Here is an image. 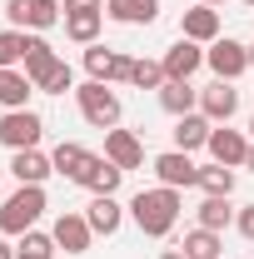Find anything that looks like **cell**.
<instances>
[{"mask_svg":"<svg viewBox=\"0 0 254 259\" xmlns=\"http://www.w3.org/2000/svg\"><path fill=\"white\" fill-rule=\"evenodd\" d=\"M130 220L140 225V234L164 239L170 229L180 225V190H170V185H159V190H140L135 199H130Z\"/></svg>","mask_w":254,"mask_h":259,"instance_id":"6da1fadb","label":"cell"},{"mask_svg":"<svg viewBox=\"0 0 254 259\" xmlns=\"http://www.w3.org/2000/svg\"><path fill=\"white\" fill-rule=\"evenodd\" d=\"M40 214H45V185H20L0 204V234H25V229H35Z\"/></svg>","mask_w":254,"mask_h":259,"instance_id":"7a4b0ae2","label":"cell"},{"mask_svg":"<svg viewBox=\"0 0 254 259\" xmlns=\"http://www.w3.org/2000/svg\"><path fill=\"white\" fill-rule=\"evenodd\" d=\"M75 100H80V115L95 130H115L120 125V95H115L105 80H85V85L75 90Z\"/></svg>","mask_w":254,"mask_h":259,"instance_id":"3957f363","label":"cell"},{"mask_svg":"<svg viewBox=\"0 0 254 259\" xmlns=\"http://www.w3.org/2000/svg\"><path fill=\"white\" fill-rule=\"evenodd\" d=\"M40 135H45V120H40L35 110H5V115H0V145H5L10 155H15V150H35Z\"/></svg>","mask_w":254,"mask_h":259,"instance_id":"277c9868","label":"cell"},{"mask_svg":"<svg viewBox=\"0 0 254 259\" xmlns=\"http://www.w3.org/2000/svg\"><path fill=\"white\" fill-rule=\"evenodd\" d=\"M10 30H50L60 25V5L55 0H5Z\"/></svg>","mask_w":254,"mask_h":259,"instance_id":"5b68a950","label":"cell"},{"mask_svg":"<svg viewBox=\"0 0 254 259\" xmlns=\"http://www.w3.org/2000/svg\"><path fill=\"white\" fill-rule=\"evenodd\" d=\"M204 65L215 70V80H239V75L249 70V45H239V40L220 35V40L204 50Z\"/></svg>","mask_w":254,"mask_h":259,"instance_id":"8992f818","label":"cell"},{"mask_svg":"<svg viewBox=\"0 0 254 259\" xmlns=\"http://www.w3.org/2000/svg\"><path fill=\"white\" fill-rule=\"evenodd\" d=\"M234 110H239V90H234V80H215V85L199 90V115H204L209 125H229Z\"/></svg>","mask_w":254,"mask_h":259,"instance_id":"52a82bcc","label":"cell"},{"mask_svg":"<svg viewBox=\"0 0 254 259\" xmlns=\"http://www.w3.org/2000/svg\"><path fill=\"white\" fill-rule=\"evenodd\" d=\"M155 175H159V185H170V190H194V185H199V164H194L185 150L155 155Z\"/></svg>","mask_w":254,"mask_h":259,"instance_id":"ba28073f","label":"cell"},{"mask_svg":"<svg viewBox=\"0 0 254 259\" xmlns=\"http://www.w3.org/2000/svg\"><path fill=\"white\" fill-rule=\"evenodd\" d=\"M130 55H120V50H110V45H85V70H90V80H105V85H110V80H130Z\"/></svg>","mask_w":254,"mask_h":259,"instance_id":"9c48e42d","label":"cell"},{"mask_svg":"<svg viewBox=\"0 0 254 259\" xmlns=\"http://www.w3.org/2000/svg\"><path fill=\"white\" fill-rule=\"evenodd\" d=\"M50 234H55V244H60L65 254H85V249H90V239H95L90 220H85V214H75V209H65Z\"/></svg>","mask_w":254,"mask_h":259,"instance_id":"30bf717a","label":"cell"},{"mask_svg":"<svg viewBox=\"0 0 254 259\" xmlns=\"http://www.w3.org/2000/svg\"><path fill=\"white\" fill-rule=\"evenodd\" d=\"M60 65H65V60L55 55V45H50V40H40V35H30V45H25V65H20V70L30 75L35 90H40V85H45V80H50Z\"/></svg>","mask_w":254,"mask_h":259,"instance_id":"8fae6325","label":"cell"},{"mask_svg":"<svg viewBox=\"0 0 254 259\" xmlns=\"http://www.w3.org/2000/svg\"><path fill=\"white\" fill-rule=\"evenodd\" d=\"M159 65H164V80H190L194 70L204 65V50H199L194 40H185V35H180V40L164 50V60H159Z\"/></svg>","mask_w":254,"mask_h":259,"instance_id":"7c38bea8","label":"cell"},{"mask_svg":"<svg viewBox=\"0 0 254 259\" xmlns=\"http://www.w3.org/2000/svg\"><path fill=\"white\" fill-rule=\"evenodd\" d=\"M120 180H125V169H120L115 160H105V155H90V164L80 169V180H75V185H85L90 194H115V190H120Z\"/></svg>","mask_w":254,"mask_h":259,"instance_id":"4fadbf2b","label":"cell"},{"mask_svg":"<svg viewBox=\"0 0 254 259\" xmlns=\"http://www.w3.org/2000/svg\"><path fill=\"white\" fill-rule=\"evenodd\" d=\"M105 160H115L120 169H140L145 164V145L130 130H105Z\"/></svg>","mask_w":254,"mask_h":259,"instance_id":"5bb4252c","label":"cell"},{"mask_svg":"<svg viewBox=\"0 0 254 259\" xmlns=\"http://www.w3.org/2000/svg\"><path fill=\"white\" fill-rule=\"evenodd\" d=\"M204 150H209V155H215V164H229V169H234V164H244V155H249V140H244V135H239V130H209V145H204Z\"/></svg>","mask_w":254,"mask_h":259,"instance_id":"9a60e30c","label":"cell"},{"mask_svg":"<svg viewBox=\"0 0 254 259\" xmlns=\"http://www.w3.org/2000/svg\"><path fill=\"white\" fill-rule=\"evenodd\" d=\"M185 40H194V45H215V40H220V10H215V5H194V10H185Z\"/></svg>","mask_w":254,"mask_h":259,"instance_id":"2e32d148","label":"cell"},{"mask_svg":"<svg viewBox=\"0 0 254 259\" xmlns=\"http://www.w3.org/2000/svg\"><path fill=\"white\" fill-rule=\"evenodd\" d=\"M85 220L95 234H115V229L125 225V209H120V199L115 194H95L90 204H85Z\"/></svg>","mask_w":254,"mask_h":259,"instance_id":"e0dca14e","label":"cell"},{"mask_svg":"<svg viewBox=\"0 0 254 259\" xmlns=\"http://www.w3.org/2000/svg\"><path fill=\"white\" fill-rule=\"evenodd\" d=\"M10 175H15L20 185H45V180L55 175V164H50V155H40V150H15Z\"/></svg>","mask_w":254,"mask_h":259,"instance_id":"ac0fdd59","label":"cell"},{"mask_svg":"<svg viewBox=\"0 0 254 259\" xmlns=\"http://www.w3.org/2000/svg\"><path fill=\"white\" fill-rule=\"evenodd\" d=\"M30 95H35V85H30V75L15 65V70H0V105L5 110H30Z\"/></svg>","mask_w":254,"mask_h":259,"instance_id":"d6986e66","label":"cell"},{"mask_svg":"<svg viewBox=\"0 0 254 259\" xmlns=\"http://www.w3.org/2000/svg\"><path fill=\"white\" fill-rule=\"evenodd\" d=\"M105 15L120 25H150L159 15V0H105Z\"/></svg>","mask_w":254,"mask_h":259,"instance_id":"ffe728a7","label":"cell"},{"mask_svg":"<svg viewBox=\"0 0 254 259\" xmlns=\"http://www.w3.org/2000/svg\"><path fill=\"white\" fill-rule=\"evenodd\" d=\"M159 105L180 120V115H194V105H199V90H194L190 80H164L159 85Z\"/></svg>","mask_w":254,"mask_h":259,"instance_id":"44dd1931","label":"cell"},{"mask_svg":"<svg viewBox=\"0 0 254 259\" xmlns=\"http://www.w3.org/2000/svg\"><path fill=\"white\" fill-rule=\"evenodd\" d=\"M209 120H204V115H180V120H175V150H185V155H190V150H199V145H209Z\"/></svg>","mask_w":254,"mask_h":259,"instance_id":"7402d4cb","label":"cell"},{"mask_svg":"<svg viewBox=\"0 0 254 259\" xmlns=\"http://www.w3.org/2000/svg\"><path fill=\"white\" fill-rule=\"evenodd\" d=\"M50 164H55V175H65V180H80V169L90 164V150L75 145V140H60V145L50 150Z\"/></svg>","mask_w":254,"mask_h":259,"instance_id":"603a6c76","label":"cell"},{"mask_svg":"<svg viewBox=\"0 0 254 259\" xmlns=\"http://www.w3.org/2000/svg\"><path fill=\"white\" fill-rule=\"evenodd\" d=\"M100 25H105V10H75V15H65V35L75 45H95Z\"/></svg>","mask_w":254,"mask_h":259,"instance_id":"cb8c5ba5","label":"cell"},{"mask_svg":"<svg viewBox=\"0 0 254 259\" xmlns=\"http://www.w3.org/2000/svg\"><path fill=\"white\" fill-rule=\"evenodd\" d=\"M229 220H234L229 194H204V204H199V229H215V234H220Z\"/></svg>","mask_w":254,"mask_h":259,"instance_id":"d4e9b609","label":"cell"},{"mask_svg":"<svg viewBox=\"0 0 254 259\" xmlns=\"http://www.w3.org/2000/svg\"><path fill=\"white\" fill-rule=\"evenodd\" d=\"M180 249H185L190 259H224V254H220L224 244H220V234H215V229H190Z\"/></svg>","mask_w":254,"mask_h":259,"instance_id":"484cf974","label":"cell"},{"mask_svg":"<svg viewBox=\"0 0 254 259\" xmlns=\"http://www.w3.org/2000/svg\"><path fill=\"white\" fill-rule=\"evenodd\" d=\"M25 45H30V35H25V30H0V70L25 65Z\"/></svg>","mask_w":254,"mask_h":259,"instance_id":"4316f807","label":"cell"},{"mask_svg":"<svg viewBox=\"0 0 254 259\" xmlns=\"http://www.w3.org/2000/svg\"><path fill=\"white\" fill-rule=\"evenodd\" d=\"M199 190L204 194H234V169L229 164H204L199 169Z\"/></svg>","mask_w":254,"mask_h":259,"instance_id":"83f0119b","label":"cell"},{"mask_svg":"<svg viewBox=\"0 0 254 259\" xmlns=\"http://www.w3.org/2000/svg\"><path fill=\"white\" fill-rule=\"evenodd\" d=\"M15 249H20L25 259H55V249H60V244H55V234H40V229H25Z\"/></svg>","mask_w":254,"mask_h":259,"instance_id":"f1b7e54d","label":"cell"},{"mask_svg":"<svg viewBox=\"0 0 254 259\" xmlns=\"http://www.w3.org/2000/svg\"><path fill=\"white\" fill-rule=\"evenodd\" d=\"M130 85L135 90H159L164 85V65L159 60H135L130 65Z\"/></svg>","mask_w":254,"mask_h":259,"instance_id":"f546056e","label":"cell"},{"mask_svg":"<svg viewBox=\"0 0 254 259\" xmlns=\"http://www.w3.org/2000/svg\"><path fill=\"white\" fill-rule=\"evenodd\" d=\"M65 90H75V70H70V65H60V70L40 85V95H65Z\"/></svg>","mask_w":254,"mask_h":259,"instance_id":"4dcf8cb0","label":"cell"},{"mask_svg":"<svg viewBox=\"0 0 254 259\" xmlns=\"http://www.w3.org/2000/svg\"><path fill=\"white\" fill-rule=\"evenodd\" d=\"M234 225H239V234H244V239L254 244V204H244V209L234 214Z\"/></svg>","mask_w":254,"mask_h":259,"instance_id":"1f68e13d","label":"cell"},{"mask_svg":"<svg viewBox=\"0 0 254 259\" xmlns=\"http://www.w3.org/2000/svg\"><path fill=\"white\" fill-rule=\"evenodd\" d=\"M105 0H65V15H75V10H100Z\"/></svg>","mask_w":254,"mask_h":259,"instance_id":"d6a6232c","label":"cell"},{"mask_svg":"<svg viewBox=\"0 0 254 259\" xmlns=\"http://www.w3.org/2000/svg\"><path fill=\"white\" fill-rule=\"evenodd\" d=\"M0 259H20V249H15V244H5V239H0Z\"/></svg>","mask_w":254,"mask_h":259,"instance_id":"836d02e7","label":"cell"},{"mask_svg":"<svg viewBox=\"0 0 254 259\" xmlns=\"http://www.w3.org/2000/svg\"><path fill=\"white\" fill-rule=\"evenodd\" d=\"M159 259H190V254H185V249H164Z\"/></svg>","mask_w":254,"mask_h":259,"instance_id":"e575fe53","label":"cell"},{"mask_svg":"<svg viewBox=\"0 0 254 259\" xmlns=\"http://www.w3.org/2000/svg\"><path fill=\"white\" fill-rule=\"evenodd\" d=\"M244 169H249V175H254V145H249V155H244Z\"/></svg>","mask_w":254,"mask_h":259,"instance_id":"d590c367","label":"cell"},{"mask_svg":"<svg viewBox=\"0 0 254 259\" xmlns=\"http://www.w3.org/2000/svg\"><path fill=\"white\" fill-rule=\"evenodd\" d=\"M199 5H224V0H199Z\"/></svg>","mask_w":254,"mask_h":259,"instance_id":"8d00e7d4","label":"cell"},{"mask_svg":"<svg viewBox=\"0 0 254 259\" xmlns=\"http://www.w3.org/2000/svg\"><path fill=\"white\" fill-rule=\"evenodd\" d=\"M249 70H254V45H249Z\"/></svg>","mask_w":254,"mask_h":259,"instance_id":"74e56055","label":"cell"},{"mask_svg":"<svg viewBox=\"0 0 254 259\" xmlns=\"http://www.w3.org/2000/svg\"><path fill=\"white\" fill-rule=\"evenodd\" d=\"M244 5H249V10H254V0H244Z\"/></svg>","mask_w":254,"mask_h":259,"instance_id":"f35d334b","label":"cell"},{"mask_svg":"<svg viewBox=\"0 0 254 259\" xmlns=\"http://www.w3.org/2000/svg\"><path fill=\"white\" fill-rule=\"evenodd\" d=\"M249 135H254V120H249Z\"/></svg>","mask_w":254,"mask_h":259,"instance_id":"ab89813d","label":"cell"},{"mask_svg":"<svg viewBox=\"0 0 254 259\" xmlns=\"http://www.w3.org/2000/svg\"><path fill=\"white\" fill-rule=\"evenodd\" d=\"M20 259H25V254H20Z\"/></svg>","mask_w":254,"mask_h":259,"instance_id":"60d3db41","label":"cell"}]
</instances>
